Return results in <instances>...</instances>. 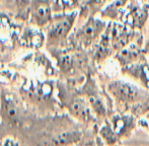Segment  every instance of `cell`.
<instances>
[{
    "label": "cell",
    "mask_w": 149,
    "mask_h": 146,
    "mask_svg": "<svg viewBox=\"0 0 149 146\" xmlns=\"http://www.w3.org/2000/svg\"><path fill=\"white\" fill-rule=\"evenodd\" d=\"M114 103L115 112L127 113L141 119L149 112V91L137 83L114 78L104 85Z\"/></svg>",
    "instance_id": "6da1fadb"
},
{
    "label": "cell",
    "mask_w": 149,
    "mask_h": 146,
    "mask_svg": "<svg viewBox=\"0 0 149 146\" xmlns=\"http://www.w3.org/2000/svg\"><path fill=\"white\" fill-rule=\"evenodd\" d=\"M58 99L59 105L67 112L68 116L85 128L98 126V121L90 109L85 97L80 90L66 84H58Z\"/></svg>",
    "instance_id": "7a4b0ae2"
},
{
    "label": "cell",
    "mask_w": 149,
    "mask_h": 146,
    "mask_svg": "<svg viewBox=\"0 0 149 146\" xmlns=\"http://www.w3.org/2000/svg\"><path fill=\"white\" fill-rule=\"evenodd\" d=\"M79 90L87 101L100 125L115 112L114 103L104 86L98 84L91 73L86 75Z\"/></svg>",
    "instance_id": "3957f363"
},
{
    "label": "cell",
    "mask_w": 149,
    "mask_h": 146,
    "mask_svg": "<svg viewBox=\"0 0 149 146\" xmlns=\"http://www.w3.org/2000/svg\"><path fill=\"white\" fill-rule=\"evenodd\" d=\"M108 22L96 16L86 18L81 26L75 29L68 41L72 49L86 51L93 49L108 28Z\"/></svg>",
    "instance_id": "277c9868"
},
{
    "label": "cell",
    "mask_w": 149,
    "mask_h": 146,
    "mask_svg": "<svg viewBox=\"0 0 149 146\" xmlns=\"http://www.w3.org/2000/svg\"><path fill=\"white\" fill-rule=\"evenodd\" d=\"M77 11L61 12L53 16L47 26L46 46L49 50L61 49L68 41L77 19Z\"/></svg>",
    "instance_id": "5b68a950"
},
{
    "label": "cell",
    "mask_w": 149,
    "mask_h": 146,
    "mask_svg": "<svg viewBox=\"0 0 149 146\" xmlns=\"http://www.w3.org/2000/svg\"><path fill=\"white\" fill-rule=\"evenodd\" d=\"M149 18V4L144 0H129L117 22L129 26L130 29L141 32L146 26Z\"/></svg>",
    "instance_id": "8992f818"
},
{
    "label": "cell",
    "mask_w": 149,
    "mask_h": 146,
    "mask_svg": "<svg viewBox=\"0 0 149 146\" xmlns=\"http://www.w3.org/2000/svg\"><path fill=\"white\" fill-rule=\"evenodd\" d=\"M107 33L110 38L111 45L115 52V55L119 51L125 49L132 43L142 38L141 32H136L129 26L118 22H110L107 28Z\"/></svg>",
    "instance_id": "52a82bcc"
},
{
    "label": "cell",
    "mask_w": 149,
    "mask_h": 146,
    "mask_svg": "<svg viewBox=\"0 0 149 146\" xmlns=\"http://www.w3.org/2000/svg\"><path fill=\"white\" fill-rule=\"evenodd\" d=\"M53 51H57L55 57L57 58L58 67L60 68L61 72L64 73L66 76H73L77 74L79 70H82L86 67L87 59L82 54L83 51L75 49H56Z\"/></svg>",
    "instance_id": "ba28073f"
},
{
    "label": "cell",
    "mask_w": 149,
    "mask_h": 146,
    "mask_svg": "<svg viewBox=\"0 0 149 146\" xmlns=\"http://www.w3.org/2000/svg\"><path fill=\"white\" fill-rule=\"evenodd\" d=\"M107 121L123 142L129 139L139 127V119L127 113L114 112Z\"/></svg>",
    "instance_id": "9c48e42d"
},
{
    "label": "cell",
    "mask_w": 149,
    "mask_h": 146,
    "mask_svg": "<svg viewBox=\"0 0 149 146\" xmlns=\"http://www.w3.org/2000/svg\"><path fill=\"white\" fill-rule=\"evenodd\" d=\"M114 59L118 63L119 67L121 69L148 60L147 56L144 52L143 37L135 41L134 43H132L131 45L126 47L125 49L119 51L114 56Z\"/></svg>",
    "instance_id": "30bf717a"
},
{
    "label": "cell",
    "mask_w": 149,
    "mask_h": 146,
    "mask_svg": "<svg viewBox=\"0 0 149 146\" xmlns=\"http://www.w3.org/2000/svg\"><path fill=\"white\" fill-rule=\"evenodd\" d=\"M24 110L16 97L10 92H2L0 97V117L8 124L17 125L22 119Z\"/></svg>",
    "instance_id": "8fae6325"
},
{
    "label": "cell",
    "mask_w": 149,
    "mask_h": 146,
    "mask_svg": "<svg viewBox=\"0 0 149 146\" xmlns=\"http://www.w3.org/2000/svg\"><path fill=\"white\" fill-rule=\"evenodd\" d=\"M52 0H31L30 22L39 28L46 26L53 18Z\"/></svg>",
    "instance_id": "7c38bea8"
},
{
    "label": "cell",
    "mask_w": 149,
    "mask_h": 146,
    "mask_svg": "<svg viewBox=\"0 0 149 146\" xmlns=\"http://www.w3.org/2000/svg\"><path fill=\"white\" fill-rule=\"evenodd\" d=\"M121 73L131 81L137 83L142 88L149 91V61L140 62L128 67L122 68Z\"/></svg>",
    "instance_id": "4fadbf2b"
},
{
    "label": "cell",
    "mask_w": 149,
    "mask_h": 146,
    "mask_svg": "<svg viewBox=\"0 0 149 146\" xmlns=\"http://www.w3.org/2000/svg\"><path fill=\"white\" fill-rule=\"evenodd\" d=\"M97 135L107 146H122L123 141L113 131L108 121H104L97 127Z\"/></svg>",
    "instance_id": "5bb4252c"
},
{
    "label": "cell",
    "mask_w": 149,
    "mask_h": 146,
    "mask_svg": "<svg viewBox=\"0 0 149 146\" xmlns=\"http://www.w3.org/2000/svg\"><path fill=\"white\" fill-rule=\"evenodd\" d=\"M113 1L114 0H86L80 12L81 18L86 19L90 16H95V14L100 13Z\"/></svg>",
    "instance_id": "9a60e30c"
},
{
    "label": "cell",
    "mask_w": 149,
    "mask_h": 146,
    "mask_svg": "<svg viewBox=\"0 0 149 146\" xmlns=\"http://www.w3.org/2000/svg\"><path fill=\"white\" fill-rule=\"evenodd\" d=\"M22 41L29 47H40L45 41V37L41 34L40 31L29 29L26 30L24 34L22 35Z\"/></svg>",
    "instance_id": "2e32d148"
},
{
    "label": "cell",
    "mask_w": 149,
    "mask_h": 146,
    "mask_svg": "<svg viewBox=\"0 0 149 146\" xmlns=\"http://www.w3.org/2000/svg\"><path fill=\"white\" fill-rule=\"evenodd\" d=\"M53 7H56L57 10L62 12H71L75 11L77 7L80 5L81 0H52Z\"/></svg>",
    "instance_id": "e0dca14e"
},
{
    "label": "cell",
    "mask_w": 149,
    "mask_h": 146,
    "mask_svg": "<svg viewBox=\"0 0 149 146\" xmlns=\"http://www.w3.org/2000/svg\"><path fill=\"white\" fill-rule=\"evenodd\" d=\"M97 127L86 129L82 139L74 146H96V135H97Z\"/></svg>",
    "instance_id": "ac0fdd59"
},
{
    "label": "cell",
    "mask_w": 149,
    "mask_h": 146,
    "mask_svg": "<svg viewBox=\"0 0 149 146\" xmlns=\"http://www.w3.org/2000/svg\"><path fill=\"white\" fill-rule=\"evenodd\" d=\"M0 146H20L18 140L15 137L6 136L1 139L0 141Z\"/></svg>",
    "instance_id": "d6986e66"
},
{
    "label": "cell",
    "mask_w": 149,
    "mask_h": 146,
    "mask_svg": "<svg viewBox=\"0 0 149 146\" xmlns=\"http://www.w3.org/2000/svg\"><path fill=\"white\" fill-rule=\"evenodd\" d=\"M139 127H142V128L149 131V112L143 118L139 119Z\"/></svg>",
    "instance_id": "ffe728a7"
},
{
    "label": "cell",
    "mask_w": 149,
    "mask_h": 146,
    "mask_svg": "<svg viewBox=\"0 0 149 146\" xmlns=\"http://www.w3.org/2000/svg\"><path fill=\"white\" fill-rule=\"evenodd\" d=\"M144 52H145L146 56L149 59V31H148V37L147 39L144 41Z\"/></svg>",
    "instance_id": "44dd1931"
},
{
    "label": "cell",
    "mask_w": 149,
    "mask_h": 146,
    "mask_svg": "<svg viewBox=\"0 0 149 146\" xmlns=\"http://www.w3.org/2000/svg\"><path fill=\"white\" fill-rule=\"evenodd\" d=\"M96 146H107L104 142H102V140L100 138L98 135H96Z\"/></svg>",
    "instance_id": "7402d4cb"
},
{
    "label": "cell",
    "mask_w": 149,
    "mask_h": 146,
    "mask_svg": "<svg viewBox=\"0 0 149 146\" xmlns=\"http://www.w3.org/2000/svg\"><path fill=\"white\" fill-rule=\"evenodd\" d=\"M148 61H149V59H148Z\"/></svg>",
    "instance_id": "603a6c76"
}]
</instances>
